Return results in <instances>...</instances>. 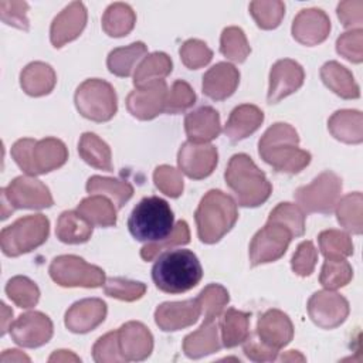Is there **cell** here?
I'll use <instances>...</instances> for the list:
<instances>
[{"label": "cell", "mask_w": 363, "mask_h": 363, "mask_svg": "<svg viewBox=\"0 0 363 363\" xmlns=\"http://www.w3.org/2000/svg\"><path fill=\"white\" fill-rule=\"evenodd\" d=\"M299 136L295 128L277 122L269 126L258 142L261 159L277 172L296 174L311 163V153L299 149Z\"/></svg>", "instance_id": "6da1fadb"}, {"label": "cell", "mask_w": 363, "mask_h": 363, "mask_svg": "<svg viewBox=\"0 0 363 363\" xmlns=\"http://www.w3.org/2000/svg\"><path fill=\"white\" fill-rule=\"evenodd\" d=\"M203 277V268L190 250L164 251L152 267L155 285L166 294H183L194 288Z\"/></svg>", "instance_id": "7a4b0ae2"}, {"label": "cell", "mask_w": 363, "mask_h": 363, "mask_svg": "<svg viewBox=\"0 0 363 363\" xmlns=\"http://www.w3.org/2000/svg\"><path fill=\"white\" fill-rule=\"evenodd\" d=\"M224 177L242 207H258L271 196L269 180L245 153H237L230 159Z\"/></svg>", "instance_id": "3957f363"}, {"label": "cell", "mask_w": 363, "mask_h": 363, "mask_svg": "<svg viewBox=\"0 0 363 363\" xmlns=\"http://www.w3.org/2000/svg\"><path fill=\"white\" fill-rule=\"evenodd\" d=\"M197 235L204 244L220 241L235 224L238 210L234 199L221 190H210L194 213Z\"/></svg>", "instance_id": "277c9868"}, {"label": "cell", "mask_w": 363, "mask_h": 363, "mask_svg": "<svg viewBox=\"0 0 363 363\" xmlns=\"http://www.w3.org/2000/svg\"><path fill=\"white\" fill-rule=\"evenodd\" d=\"M11 156L26 174L37 176L64 166L68 159V150L64 142L57 138H44L41 140L24 138L11 146Z\"/></svg>", "instance_id": "5b68a950"}, {"label": "cell", "mask_w": 363, "mask_h": 363, "mask_svg": "<svg viewBox=\"0 0 363 363\" xmlns=\"http://www.w3.org/2000/svg\"><path fill=\"white\" fill-rule=\"evenodd\" d=\"M174 216L169 203L157 196L142 199L132 210L128 228L142 242H157L173 231Z\"/></svg>", "instance_id": "8992f818"}, {"label": "cell", "mask_w": 363, "mask_h": 363, "mask_svg": "<svg viewBox=\"0 0 363 363\" xmlns=\"http://www.w3.org/2000/svg\"><path fill=\"white\" fill-rule=\"evenodd\" d=\"M50 234V221L44 214H31L16 220L0 233L1 251L18 257L43 245Z\"/></svg>", "instance_id": "52a82bcc"}, {"label": "cell", "mask_w": 363, "mask_h": 363, "mask_svg": "<svg viewBox=\"0 0 363 363\" xmlns=\"http://www.w3.org/2000/svg\"><path fill=\"white\" fill-rule=\"evenodd\" d=\"M78 112L94 122H106L118 111V98L113 86L99 78L85 79L75 91Z\"/></svg>", "instance_id": "ba28073f"}, {"label": "cell", "mask_w": 363, "mask_h": 363, "mask_svg": "<svg viewBox=\"0 0 363 363\" xmlns=\"http://www.w3.org/2000/svg\"><path fill=\"white\" fill-rule=\"evenodd\" d=\"M54 204L50 189L34 176H18L1 189V218L6 220L16 208H47Z\"/></svg>", "instance_id": "9c48e42d"}, {"label": "cell", "mask_w": 363, "mask_h": 363, "mask_svg": "<svg viewBox=\"0 0 363 363\" xmlns=\"http://www.w3.org/2000/svg\"><path fill=\"white\" fill-rule=\"evenodd\" d=\"M340 191L342 179L336 173L326 170L309 184L296 189L294 196L303 213L330 214L340 199Z\"/></svg>", "instance_id": "30bf717a"}, {"label": "cell", "mask_w": 363, "mask_h": 363, "mask_svg": "<svg viewBox=\"0 0 363 363\" xmlns=\"http://www.w3.org/2000/svg\"><path fill=\"white\" fill-rule=\"evenodd\" d=\"M48 272L55 284L65 288H98L105 284L104 269L88 264L78 255L55 257L50 264Z\"/></svg>", "instance_id": "8fae6325"}, {"label": "cell", "mask_w": 363, "mask_h": 363, "mask_svg": "<svg viewBox=\"0 0 363 363\" xmlns=\"http://www.w3.org/2000/svg\"><path fill=\"white\" fill-rule=\"evenodd\" d=\"M292 240L291 231L275 221H268L252 237L250 244V261L252 267L279 259Z\"/></svg>", "instance_id": "7c38bea8"}, {"label": "cell", "mask_w": 363, "mask_h": 363, "mask_svg": "<svg viewBox=\"0 0 363 363\" xmlns=\"http://www.w3.org/2000/svg\"><path fill=\"white\" fill-rule=\"evenodd\" d=\"M308 313L312 322L322 329L340 326L349 315V302L332 289L318 291L308 301Z\"/></svg>", "instance_id": "4fadbf2b"}, {"label": "cell", "mask_w": 363, "mask_h": 363, "mask_svg": "<svg viewBox=\"0 0 363 363\" xmlns=\"http://www.w3.org/2000/svg\"><path fill=\"white\" fill-rule=\"evenodd\" d=\"M167 94L164 79L152 81L126 96V108L132 116L140 121H150L164 111Z\"/></svg>", "instance_id": "5bb4252c"}, {"label": "cell", "mask_w": 363, "mask_h": 363, "mask_svg": "<svg viewBox=\"0 0 363 363\" xmlns=\"http://www.w3.org/2000/svg\"><path fill=\"white\" fill-rule=\"evenodd\" d=\"M218 162V152L210 143H194L187 140L182 145L177 163L180 170L190 179L200 180L213 173Z\"/></svg>", "instance_id": "9a60e30c"}, {"label": "cell", "mask_w": 363, "mask_h": 363, "mask_svg": "<svg viewBox=\"0 0 363 363\" xmlns=\"http://www.w3.org/2000/svg\"><path fill=\"white\" fill-rule=\"evenodd\" d=\"M51 319L38 311L20 315L10 328L13 340L23 347H40L52 337Z\"/></svg>", "instance_id": "2e32d148"}, {"label": "cell", "mask_w": 363, "mask_h": 363, "mask_svg": "<svg viewBox=\"0 0 363 363\" xmlns=\"http://www.w3.org/2000/svg\"><path fill=\"white\" fill-rule=\"evenodd\" d=\"M305 79V72L301 64L294 60H278L269 72L268 104H277L285 96L298 91Z\"/></svg>", "instance_id": "e0dca14e"}, {"label": "cell", "mask_w": 363, "mask_h": 363, "mask_svg": "<svg viewBox=\"0 0 363 363\" xmlns=\"http://www.w3.org/2000/svg\"><path fill=\"white\" fill-rule=\"evenodd\" d=\"M292 37L308 47L323 43L330 33V20L320 9H303L292 21Z\"/></svg>", "instance_id": "ac0fdd59"}, {"label": "cell", "mask_w": 363, "mask_h": 363, "mask_svg": "<svg viewBox=\"0 0 363 363\" xmlns=\"http://www.w3.org/2000/svg\"><path fill=\"white\" fill-rule=\"evenodd\" d=\"M86 24V9L81 1L69 3L51 23L50 40L55 48L75 40Z\"/></svg>", "instance_id": "d6986e66"}, {"label": "cell", "mask_w": 363, "mask_h": 363, "mask_svg": "<svg viewBox=\"0 0 363 363\" xmlns=\"http://www.w3.org/2000/svg\"><path fill=\"white\" fill-rule=\"evenodd\" d=\"M106 303L99 298H85L69 306L64 323L72 333H86L99 326L106 318Z\"/></svg>", "instance_id": "ffe728a7"}, {"label": "cell", "mask_w": 363, "mask_h": 363, "mask_svg": "<svg viewBox=\"0 0 363 363\" xmlns=\"http://www.w3.org/2000/svg\"><path fill=\"white\" fill-rule=\"evenodd\" d=\"M200 313L197 299L163 302L155 311V322L163 332H176L196 323Z\"/></svg>", "instance_id": "44dd1931"}, {"label": "cell", "mask_w": 363, "mask_h": 363, "mask_svg": "<svg viewBox=\"0 0 363 363\" xmlns=\"http://www.w3.org/2000/svg\"><path fill=\"white\" fill-rule=\"evenodd\" d=\"M255 336L268 347L279 352L294 337V325L286 313L269 309L258 319Z\"/></svg>", "instance_id": "7402d4cb"}, {"label": "cell", "mask_w": 363, "mask_h": 363, "mask_svg": "<svg viewBox=\"0 0 363 363\" xmlns=\"http://www.w3.org/2000/svg\"><path fill=\"white\" fill-rule=\"evenodd\" d=\"M121 353L125 360L139 362L150 356L153 350V336L140 322L130 320L118 329Z\"/></svg>", "instance_id": "603a6c76"}, {"label": "cell", "mask_w": 363, "mask_h": 363, "mask_svg": "<svg viewBox=\"0 0 363 363\" xmlns=\"http://www.w3.org/2000/svg\"><path fill=\"white\" fill-rule=\"evenodd\" d=\"M240 84L238 69L228 62L213 65L203 75V92L213 101H224L231 96Z\"/></svg>", "instance_id": "cb8c5ba5"}, {"label": "cell", "mask_w": 363, "mask_h": 363, "mask_svg": "<svg viewBox=\"0 0 363 363\" xmlns=\"http://www.w3.org/2000/svg\"><path fill=\"white\" fill-rule=\"evenodd\" d=\"M184 130L190 142L207 143L221 132L220 115L211 106H200L186 115Z\"/></svg>", "instance_id": "d4e9b609"}, {"label": "cell", "mask_w": 363, "mask_h": 363, "mask_svg": "<svg viewBox=\"0 0 363 363\" xmlns=\"http://www.w3.org/2000/svg\"><path fill=\"white\" fill-rule=\"evenodd\" d=\"M264 122V112L250 104L235 106L224 126V133L231 143H237L252 135Z\"/></svg>", "instance_id": "484cf974"}, {"label": "cell", "mask_w": 363, "mask_h": 363, "mask_svg": "<svg viewBox=\"0 0 363 363\" xmlns=\"http://www.w3.org/2000/svg\"><path fill=\"white\" fill-rule=\"evenodd\" d=\"M221 340L218 337V325L216 320H206L201 326L187 335L183 340V352L190 359H200L216 353L221 349Z\"/></svg>", "instance_id": "4316f807"}, {"label": "cell", "mask_w": 363, "mask_h": 363, "mask_svg": "<svg viewBox=\"0 0 363 363\" xmlns=\"http://www.w3.org/2000/svg\"><path fill=\"white\" fill-rule=\"evenodd\" d=\"M328 129L335 139L359 145L363 142V115L356 109L336 111L328 121Z\"/></svg>", "instance_id": "83f0119b"}, {"label": "cell", "mask_w": 363, "mask_h": 363, "mask_svg": "<svg viewBox=\"0 0 363 363\" xmlns=\"http://www.w3.org/2000/svg\"><path fill=\"white\" fill-rule=\"evenodd\" d=\"M57 82L55 71L50 64L34 61L26 65L20 74V85L30 96H43L50 94Z\"/></svg>", "instance_id": "f1b7e54d"}, {"label": "cell", "mask_w": 363, "mask_h": 363, "mask_svg": "<svg viewBox=\"0 0 363 363\" xmlns=\"http://www.w3.org/2000/svg\"><path fill=\"white\" fill-rule=\"evenodd\" d=\"M320 78L332 92L343 99H356L360 96V89L353 74L337 61L325 62L320 68Z\"/></svg>", "instance_id": "f546056e"}, {"label": "cell", "mask_w": 363, "mask_h": 363, "mask_svg": "<svg viewBox=\"0 0 363 363\" xmlns=\"http://www.w3.org/2000/svg\"><path fill=\"white\" fill-rule=\"evenodd\" d=\"M57 238L65 244H82L92 235V224L78 211L61 213L55 227Z\"/></svg>", "instance_id": "4dcf8cb0"}, {"label": "cell", "mask_w": 363, "mask_h": 363, "mask_svg": "<svg viewBox=\"0 0 363 363\" xmlns=\"http://www.w3.org/2000/svg\"><path fill=\"white\" fill-rule=\"evenodd\" d=\"M221 345L224 347H235L250 335V313L237 311L234 308L227 309L220 319Z\"/></svg>", "instance_id": "1f68e13d"}, {"label": "cell", "mask_w": 363, "mask_h": 363, "mask_svg": "<svg viewBox=\"0 0 363 363\" xmlns=\"http://www.w3.org/2000/svg\"><path fill=\"white\" fill-rule=\"evenodd\" d=\"M78 153L85 163L95 169H101L105 172L113 170L111 147L95 133H82L78 143Z\"/></svg>", "instance_id": "d6a6232c"}, {"label": "cell", "mask_w": 363, "mask_h": 363, "mask_svg": "<svg viewBox=\"0 0 363 363\" xmlns=\"http://www.w3.org/2000/svg\"><path fill=\"white\" fill-rule=\"evenodd\" d=\"M77 211L92 225L113 227L116 224V207H113V203L102 194H92L84 199L78 204Z\"/></svg>", "instance_id": "836d02e7"}, {"label": "cell", "mask_w": 363, "mask_h": 363, "mask_svg": "<svg viewBox=\"0 0 363 363\" xmlns=\"http://www.w3.org/2000/svg\"><path fill=\"white\" fill-rule=\"evenodd\" d=\"M173 62L166 52L156 51L147 54L136 67L133 74V85L136 88L143 86L152 81L163 79L172 72Z\"/></svg>", "instance_id": "e575fe53"}, {"label": "cell", "mask_w": 363, "mask_h": 363, "mask_svg": "<svg viewBox=\"0 0 363 363\" xmlns=\"http://www.w3.org/2000/svg\"><path fill=\"white\" fill-rule=\"evenodd\" d=\"M86 191L89 194H102L108 197L116 208H122L123 204L133 196V187L130 183L102 176L89 177L86 182Z\"/></svg>", "instance_id": "d590c367"}, {"label": "cell", "mask_w": 363, "mask_h": 363, "mask_svg": "<svg viewBox=\"0 0 363 363\" xmlns=\"http://www.w3.org/2000/svg\"><path fill=\"white\" fill-rule=\"evenodd\" d=\"M136 23V14L126 3H112L102 16V28L109 37L128 35Z\"/></svg>", "instance_id": "8d00e7d4"}, {"label": "cell", "mask_w": 363, "mask_h": 363, "mask_svg": "<svg viewBox=\"0 0 363 363\" xmlns=\"http://www.w3.org/2000/svg\"><path fill=\"white\" fill-rule=\"evenodd\" d=\"M146 51L147 48L142 41L132 43L126 47L115 48L108 55V69L116 77H129L133 72L136 62L142 60Z\"/></svg>", "instance_id": "74e56055"}, {"label": "cell", "mask_w": 363, "mask_h": 363, "mask_svg": "<svg viewBox=\"0 0 363 363\" xmlns=\"http://www.w3.org/2000/svg\"><path fill=\"white\" fill-rule=\"evenodd\" d=\"M336 216L339 224L352 234H362L363 231V196L360 191L349 193L339 199L336 204Z\"/></svg>", "instance_id": "f35d334b"}, {"label": "cell", "mask_w": 363, "mask_h": 363, "mask_svg": "<svg viewBox=\"0 0 363 363\" xmlns=\"http://www.w3.org/2000/svg\"><path fill=\"white\" fill-rule=\"evenodd\" d=\"M319 250L326 259H343L353 254V242L349 234L340 230H325L318 235Z\"/></svg>", "instance_id": "ab89813d"}, {"label": "cell", "mask_w": 363, "mask_h": 363, "mask_svg": "<svg viewBox=\"0 0 363 363\" xmlns=\"http://www.w3.org/2000/svg\"><path fill=\"white\" fill-rule=\"evenodd\" d=\"M220 51L234 62H244L251 52V47L244 31L240 27L231 26L224 28L221 33Z\"/></svg>", "instance_id": "60d3db41"}, {"label": "cell", "mask_w": 363, "mask_h": 363, "mask_svg": "<svg viewBox=\"0 0 363 363\" xmlns=\"http://www.w3.org/2000/svg\"><path fill=\"white\" fill-rule=\"evenodd\" d=\"M250 13L262 30L277 28L285 14V4L279 0H255L250 3Z\"/></svg>", "instance_id": "b9f144b4"}, {"label": "cell", "mask_w": 363, "mask_h": 363, "mask_svg": "<svg viewBox=\"0 0 363 363\" xmlns=\"http://www.w3.org/2000/svg\"><path fill=\"white\" fill-rule=\"evenodd\" d=\"M6 294L18 308L24 309L35 306L40 299V289L35 282L23 275H17L9 279L6 285Z\"/></svg>", "instance_id": "7bdbcfd3"}, {"label": "cell", "mask_w": 363, "mask_h": 363, "mask_svg": "<svg viewBox=\"0 0 363 363\" xmlns=\"http://www.w3.org/2000/svg\"><path fill=\"white\" fill-rule=\"evenodd\" d=\"M201 313L206 320H216L220 316L223 309L227 306L230 296L227 289L220 284H208L196 298Z\"/></svg>", "instance_id": "ee69618b"}, {"label": "cell", "mask_w": 363, "mask_h": 363, "mask_svg": "<svg viewBox=\"0 0 363 363\" xmlns=\"http://www.w3.org/2000/svg\"><path fill=\"white\" fill-rule=\"evenodd\" d=\"M189 241H190L189 225L184 220H180L174 224L173 231L166 238L157 242H147L146 245H143L140 250V257L145 261H152L163 250H170L172 247H176V245H186Z\"/></svg>", "instance_id": "f6af8a7d"}, {"label": "cell", "mask_w": 363, "mask_h": 363, "mask_svg": "<svg viewBox=\"0 0 363 363\" xmlns=\"http://www.w3.org/2000/svg\"><path fill=\"white\" fill-rule=\"evenodd\" d=\"M353 278L352 265L343 259H326L322 265L319 282L326 289H337L350 282Z\"/></svg>", "instance_id": "bcb514c9"}, {"label": "cell", "mask_w": 363, "mask_h": 363, "mask_svg": "<svg viewBox=\"0 0 363 363\" xmlns=\"http://www.w3.org/2000/svg\"><path fill=\"white\" fill-rule=\"evenodd\" d=\"M268 221H275L285 225L292 237H301L305 233V213L299 206L292 203H279L268 217Z\"/></svg>", "instance_id": "7dc6e473"}, {"label": "cell", "mask_w": 363, "mask_h": 363, "mask_svg": "<svg viewBox=\"0 0 363 363\" xmlns=\"http://www.w3.org/2000/svg\"><path fill=\"white\" fill-rule=\"evenodd\" d=\"M105 294L111 298L125 301V302H133L140 299L146 292V285L139 281L125 279V278H108L104 284Z\"/></svg>", "instance_id": "c3c4849f"}, {"label": "cell", "mask_w": 363, "mask_h": 363, "mask_svg": "<svg viewBox=\"0 0 363 363\" xmlns=\"http://www.w3.org/2000/svg\"><path fill=\"white\" fill-rule=\"evenodd\" d=\"M182 62L189 69H199L207 65L213 58V51L207 47V44L197 38H190L184 41L179 50Z\"/></svg>", "instance_id": "681fc988"}, {"label": "cell", "mask_w": 363, "mask_h": 363, "mask_svg": "<svg viewBox=\"0 0 363 363\" xmlns=\"http://www.w3.org/2000/svg\"><path fill=\"white\" fill-rule=\"evenodd\" d=\"M196 102V94L193 88L183 79H177L173 82L172 89L167 94V101L164 106L166 113H182L186 109L191 108Z\"/></svg>", "instance_id": "f907efd6"}, {"label": "cell", "mask_w": 363, "mask_h": 363, "mask_svg": "<svg viewBox=\"0 0 363 363\" xmlns=\"http://www.w3.org/2000/svg\"><path fill=\"white\" fill-rule=\"evenodd\" d=\"M153 182H155V186L163 194L172 199L179 197L184 189L182 173L169 164H160L155 169Z\"/></svg>", "instance_id": "816d5d0a"}, {"label": "cell", "mask_w": 363, "mask_h": 363, "mask_svg": "<svg viewBox=\"0 0 363 363\" xmlns=\"http://www.w3.org/2000/svg\"><path fill=\"white\" fill-rule=\"evenodd\" d=\"M92 356H94V360L98 363L126 362L121 353L118 330L108 332L106 335L101 336L92 347Z\"/></svg>", "instance_id": "f5cc1de1"}, {"label": "cell", "mask_w": 363, "mask_h": 363, "mask_svg": "<svg viewBox=\"0 0 363 363\" xmlns=\"http://www.w3.org/2000/svg\"><path fill=\"white\" fill-rule=\"evenodd\" d=\"M336 51L347 61L360 64L363 61V30L354 28L340 34L336 40Z\"/></svg>", "instance_id": "db71d44e"}, {"label": "cell", "mask_w": 363, "mask_h": 363, "mask_svg": "<svg viewBox=\"0 0 363 363\" xmlns=\"http://www.w3.org/2000/svg\"><path fill=\"white\" fill-rule=\"evenodd\" d=\"M28 4L18 0H0V18L7 26L27 31L30 28L27 18Z\"/></svg>", "instance_id": "11a10c76"}, {"label": "cell", "mask_w": 363, "mask_h": 363, "mask_svg": "<svg viewBox=\"0 0 363 363\" xmlns=\"http://www.w3.org/2000/svg\"><path fill=\"white\" fill-rule=\"evenodd\" d=\"M316 262H318V251H316L313 242L303 241L298 245V248L292 257L291 267L296 275L309 277L313 272Z\"/></svg>", "instance_id": "9f6ffc18"}, {"label": "cell", "mask_w": 363, "mask_h": 363, "mask_svg": "<svg viewBox=\"0 0 363 363\" xmlns=\"http://www.w3.org/2000/svg\"><path fill=\"white\" fill-rule=\"evenodd\" d=\"M337 17L343 27L354 30L362 28L363 24V1L362 0H345L337 4Z\"/></svg>", "instance_id": "6f0895ef"}, {"label": "cell", "mask_w": 363, "mask_h": 363, "mask_svg": "<svg viewBox=\"0 0 363 363\" xmlns=\"http://www.w3.org/2000/svg\"><path fill=\"white\" fill-rule=\"evenodd\" d=\"M244 354L254 362H272L277 359L278 352L268 347L267 345H264L255 335L251 336L248 335V337L244 340Z\"/></svg>", "instance_id": "680465c9"}, {"label": "cell", "mask_w": 363, "mask_h": 363, "mask_svg": "<svg viewBox=\"0 0 363 363\" xmlns=\"http://www.w3.org/2000/svg\"><path fill=\"white\" fill-rule=\"evenodd\" d=\"M0 362L1 363H14V362H30V357L26 356L23 352L17 350V349H7L1 353L0 356Z\"/></svg>", "instance_id": "91938a15"}, {"label": "cell", "mask_w": 363, "mask_h": 363, "mask_svg": "<svg viewBox=\"0 0 363 363\" xmlns=\"http://www.w3.org/2000/svg\"><path fill=\"white\" fill-rule=\"evenodd\" d=\"M50 362H79L81 359L69 350H55L50 357Z\"/></svg>", "instance_id": "94428289"}, {"label": "cell", "mask_w": 363, "mask_h": 363, "mask_svg": "<svg viewBox=\"0 0 363 363\" xmlns=\"http://www.w3.org/2000/svg\"><path fill=\"white\" fill-rule=\"evenodd\" d=\"M1 335H6L7 330L11 328V318H13V311L7 308L6 303H1Z\"/></svg>", "instance_id": "6125c7cd"}, {"label": "cell", "mask_w": 363, "mask_h": 363, "mask_svg": "<svg viewBox=\"0 0 363 363\" xmlns=\"http://www.w3.org/2000/svg\"><path fill=\"white\" fill-rule=\"evenodd\" d=\"M281 360L282 362H288V360H301V362H303L305 360V357L302 356V354H299V352H296V350H289V352H286L285 354H282L281 356Z\"/></svg>", "instance_id": "be15d7a7"}]
</instances>
